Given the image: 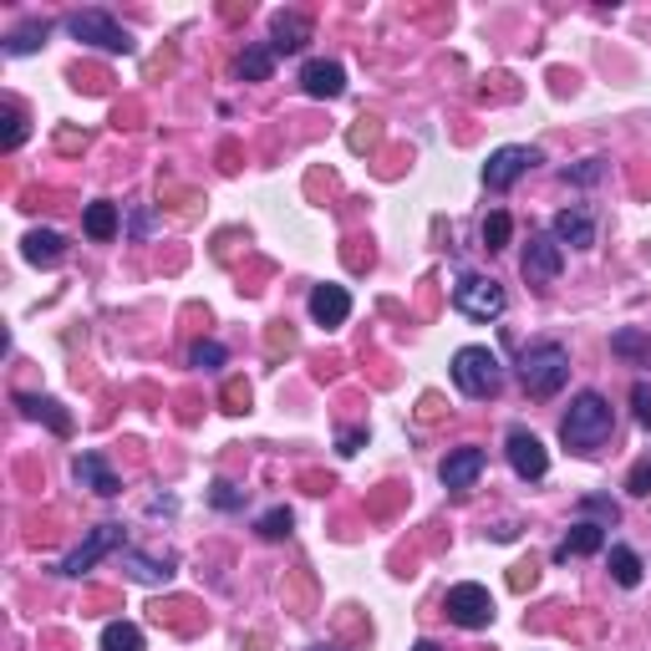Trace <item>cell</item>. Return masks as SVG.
Returning <instances> with one entry per match:
<instances>
[{
  "label": "cell",
  "mask_w": 651,
  "mask_h": 651,
  "mask_svg": "<svg viewBox=\"0 0 651 651\" xmlns=\"http://www.w3.org/2000/svg\"><path fill=\"white\" fill-rule=\"evenodd\" d=\"M550 235L560 240V250H565V245H571V250H590V245H596V219H590V209L575 204V209H560L555 214Z\"/></svg>",
  "instance_id": "13"
},
{
  "label": "cell",
  "mask_w": 651,
  "mask_h": 651,
  "mask_svg": "<svg viewBox=\"0 0 651 651\" xmlns=\"http://www.w3.org/2000/svg\"><path fill=\"white\" fill-rule=\"evenodd\" d=\"M225 398H229V412H245V408H250V387H245V382H229Z\"/></svg>",
  "instance_id": "35"
},
{
  "label": "cell",
  "mask_w": 651,
  "mask_h": 651,
  "mask_svg": "<svg viewBox=\"0 0 651 651\" xmlns=\"http://www.w3.org/2000/svg\"><path fill=\"white\" fill-rule=\"evenodd\" d=\"M611 581L621 585V590H637V585H641V560H637V550L611 545Z\"/></svg>",
  "instance_id": "23"
},
{
  "label": "cell",
  "mask_w": 651,
  "mask_h": 651,
  "mask_svg": "<svg viewBox=\"0 0 651 651\" xmlns=\"http://www.w3.org/2000/svg\"><path fill=\"white\" fill-rule=\"evenodd\" d=\"M270 72H275V52H270V46H245L240 77L245 82H270Z\"/></svg>",
  "instance_id": "25"
},
{
  "label": "cell",
  "mask_w": 651,
  "mask_h": 651,
  "mask_svg": "<svg viewBox=\"0 0 651 651\" xmlns=\"http://www.w3.org/2000/svg\"><path fill=\"white\" fill-rule=\"evenodd\" d=\"M291 509H270V514H260V524H254V534H260V540H285V534H291Z\"/></svg>",
  "instance_id": "28"
},
{
  "label": "cell",
  "mask_w": 651,
  "mask_h": 651,
  "mask_svg": "<svg viewBox=\"0 0 651 651\" xmlns=\"http://www.w3.org/2000/svg\"><path fill=\"white\" fill-rule=\"evenodd\" d=\"M519 382H524V392L530 398H555L560 387L571 382V351L560 341H534L519 351Z\"/></svg>",
  "instance_id": "2"
},
{
  "label": "cell",
  "mask_w": 651,
  "mask_h": 651,
  "mask_svg": "<svg viewBox=\"0 0 651 651\" xmlns=\"http://www.w3.org/2000/svg\"><path fill=\"white\" fill-rule=\"evenodd\" d=\"M560 270H565V250H560L555 235H530V245H524V260H519V275L530 280L534 291H545V285H555Z\"/></svg>",
  "instance_id": "7"
},
{
  "label": "cell",
  "mask_w": 651,
  "mask_h": 651,
  "mask_svg": "<svg viewBox=\"0 0 651 651\" xmlns=\"http://www.w3.org/2000/svg\"><path fill=\"white\" fill-rule=\"evenodd\" d=\"M484 464H489V453L484 448H453L448 458H443V468H438V479H443V489H453V493H464V489H474L479 484V474H484Z\"/></svg>",
  "instance_id": "11"
},
{
  "label": "cell",
  "mask_w": 651,
  "mask_h": 651,
  "mask_svg": "<svg viewBox=\"0 0 651 651\" xmlns=\"http://www.w3.org/2000/svg\"><path fill=\"white\" fill-rule=\"evenodd\" d=\"M361 443H367V427H346L341 438H336V453H341V458H351V453H361Z\"/></svg>",
  "instance_id": "33"
},
{
  "label": "cell",
  "mask_w": 651,
  "mask_h": 651,
  "mask_svg": "<svg viewBox=\"0 0 651 651\" xmlns=\"http://www.w3.org/2000/svg\"><path fill=\"white\" fill-rule=\"evenodd\" d=\"M611 351L626 361H641V367H651V332H637V326H626V332L611 336Z\"/></svg>",
  "instance_id": "22"
},
{
  "label": "cell",
  "mask_w": 651,
  "mask_h": 651,
  "mask_svg": "<svg viewBox=\"0 0 651 651\" xmlns=\"http://www.w3.org/2000/svg\"><path fill=\"white\" fill-rule=\"evenodd\" d=\"M412 651H438V647H433V641H417V647H412Z\"/></svg>",
  "instance_id": "38"
},
{
  "label": "cell",
  "mask_w": 651,
  "mask_h": 651,
  "mask_svg": "<svg viewBox=\"0 0 651 651\" xmlns=\"http://www.w3.org/2000/svg\"><path fill=\"white\" fill-rule=\"evenodd\" d=\"M453 382L464 398H499V387H504V367L493 357L489 346H464V351H453Z\"/></svg>",
  "instance_id": "3"
},
{
  "label": "cell",
  "mask_w": 651,
  "mask_h": 651,
  "mask_svg": "<svg viewBox=\"0 0 651 651\" xmlns=\"http://www.w3.org/2000/svg\"><path fill=\"white\" fill-rule=\"evenodd\" d=\"M301 87H306V97H316V102H332V97H341L346 93L341 62H306V67H301Z\"/></svg>",
  "instance_id": "15"
},
{
  "label": "cell",
  "mask_w": 651,
  "mask_h": 651,
  "mask_svg": "<svg viewBox=\"0 0 651 651\" xmlns=\"http://www.w3.org/2000/svg\"><path fill=\"white\" fill-rule=\"evenodd\" d=\"M606 550V524H575L565 540H560L555 560H571V555H600Z\"/></svg>",
  "instance_id": "17"
},
{
  "label": "cell",
  "mask_w": 651,
  "mask_h": 651,
  "mask_svg": "<svg viewBox=\"0 0 651 651\" xmlns=\"http://www.w3.org/2000/svg\"><path fill=\"white\" fill-rule=\"evenodd\" d=\"M21 412H26V417H36V423H46L56 433V438H72V417L67 412H62V402H52V398H26V392H21Z\"/></svg>",
  "instance_id": "18"
},
{
  "label": "cell",
  "mask_w": 651,
  "mask_h": 651,
  "mask_svg": "<svg viewBox=\"0 0 651 651\" xmlns=\"http://www.w3.org/2000/svg\"><path fill=\"white\" fill-rule=\"evenodd\" d=\"M351 316V291L346 285H316L311 291V321L316 326H341Z\"/></svg>",
  "instance_id": "16"
},
{
  "label": "cell",
  "mask_w": 651,
  "mask_h": 651,
  "mask_svg": "<svg viewBox=\"0 0 651 651\" xmlns=\"http://www.w3.org/2000/svg\"><path fill=\"white\" fill-rule=\"evenodd\" d=\"M67 254V240L56 235V229H31L26 235V260L31 265H56Z\"/></svg>",
  "instance_id": "20"
},
{
  "label": "cell",
  "mask_w": 651,
  "mask_h": 651,
  "mask_svg": "<svg viewBox=\"0 0 651 651\" xmlns=\"http://www.w3.org/2000/svg\"><path fill=\"white\" fill-rule=\"evenodd\" d=\"M581 509H590V514H600V519H606V530H611L616 519H621V509H616V504H611V499H600V493H590V499H585V504H581Z\"/></svg>",
  "instance_id": "32"
},
{
  "label": "cell",
  "mask_w": 651,
  "mask_h": 651,
  "mask_svg": "<svg viewBox=\"0 0 651 651\" xmlns=\"http://www.w3.org/2000/svg\"><path fill=\"white\" fill-rule=\"evenodd\" d=\"M67 31L77 41H87V46H97V52H112V56L133 52V36H128V31H122L107 11H72L67 15Z\"/></svg>",
  "instance_id": "5"
},
{
  "label": "cell",
  "mask_w": 651,
  "mask_h": 651,
  "mask_svg": "<svg viewBox=\"0 0 651 651\" xmlns=\"http://www.w3.org/2000/svg\"><path fill=\"white\" fill-rule=\"evenodd\" d=\"M311 41V21L301 11H275V21H270V52L275 56H295L301 46Z\"/></svg>",
  "instance_id": "14"
},
{
  "label": "cell",
  "mask_w": 651,
  "mask_h": 651,
  "mask_svg": "<svg viewBox=\"0 0 651 651\" xmlns=\"http://www.w3.org/2000/svg\"><path fill=\"white\" fill-rule=\"evenodd\" d=\"M209 504H214V509H225V514H235V509H245V489H235V484L219 479V484L209 489Z\"/></svg>",
  "instance_id": "29"
},
{
  "label": "cell",
  "mask_w": 651,
  "mask_h": 651,
  "mask_svg": "<svg viewBox=\"0 0 651 651\" xmlns=\"http://www.w3.org/2000/svg\"><path fill=\"white\" fill-rule=\"evenodd\" d=\"M509 235H514V219H509L504 209H493L489 219H484V250H489V254H493V250H504Z\"/></svg>",
  "instance_id": "27"
},
{
  "label": "cell",
  "mask_w": 651,
  "mask_h": 651,
  "mask_svg": "<svg viewBox=\"0 0 651 651\" xmlns=\"http://www.w3.org/2000/svg\"><path fill=\"white\" fill-rule=\"evenodd\" d=\"M534 163H540V148L509 143V148H499V153H489V163H484V184H489L493 194H504V188H514Z\"/></svg>",
  "instance_id": "8"
},
{
  "label": "cell",
  "mask_w": 651,
  "mask_h": 651,
  "mask_svg": "<svg viewBox=\"0 0 651 651\" xmlns=\"http://www.w3.org/2000/svg\"><path fill=\"white\" fill-rule=\"evenodd\" d=\"M188 361H194V367H204V372H214V367H225V346H219V341H194Z\"/></svg>",
  "instance_id": "30"
},
{
  "label": "cell",
  "mask_w": 651,
  "mask_h": 651,
  "mask_svg": "<svg viewBox=\"0 0 651 651\" xmlns=\"http://www.w3.org/2000/svg\"><path fill=\"white\" fill-rule=\"evenodd\" d=\"M102 651H143V631L133 621H107L102 626Z\"/></svg>",
  "instance_id": "24"
},
{
  "label": "cell",
  "mask_w": 651,
  "mask_h": 651,
  "mask_svg": "<svg viewBox=\"0 0 651 651\" xmlns=\"http://www.w3.org/2000/svg\"><path fill=\"white\" fill-rule=\"evenodd\" d=\"M504 453H509V468H514L519 479H545V474H550V453H545V443L534 438L530 427H509Z\"/></svg>",
  "instance_id": "9"
},
{
  "label": "cell",
  "mask_w": 651,
  "mask_h": 651,
  "mask_svg": "<svg viewBox=\"0 0 651 651\" xmlns=\"http://www.w3.org/2000/svg\"><path fill=\"white\" fill-rule=\"evenodd\" d=\"M611 427H616L611 402L600 398V392H581L571 402V412L560 417V438H565L571 453H596L600 443L611 438Z\"/></svg>",
  "instance_id": "1"
},
{
  "label": "cell",
  "mask_w": 651,
  "mask_h": 651,
  "mask_svg": "<svg viewBox=\"0 0 651 651\" xmlns=\"http://www.w3.org/2000/svg\"><path fill=\"white\" fill-rule=\"evenodd\" d=\"M112 550H122V530L118 524H97L87 540H82L77 550L67 555V565H62V575H87L102 555H112Z\"/></svg>",
  "instance_id": "10"
},
{
  "label": "cell",
  "mask_w": 651,
  "mask_h": 651,
  "mask_svg": "<svg viewBox=\"0 0 651 651\" xmlns=\"http://www.w3.org/2000/svg\"><path fill=\"white\" fill-rule=\"evenodd\" d=\"M21 138H26V118L11 107V133H6V148H21Z\"/></svg>",
  "instance_id": "37"
},
{
  "label": "cell",
  "mask_w": 651,
  "mask_h": 651,
  "mask_svg": "<svg viewBox=\"0 0 651 651\" xmlns=\"http://www.w3.org/2000/svg\"><path fill=\"white\" fill-rule=\"evenodd\" d=\"M122 571L133 575V581H143V585H163L173 575V560H148V555H138V550H122Z\"/></svg>",
  "instance_id": "21"
},
{
  "label": "cell",
  "mask_w": 651,
  "mask_h": 651,
  "mask_svg": "<svg viewBox=\"0 0 651 651\" xmlns=\"http://www.w3.org/2000/svg\"><path fill=\"white\" fill-rule=\"evenodd\" d=\"M72 479L82 484V489L102 493V499H112V493H122V479L112 474V464H107L102 453H77V464H72Z\"/></svg>",
  "instance_id": "12"
},
{
  "label": "cell",
  "mask_w": 651,
  "mask_h": 651,
  "mask_svg": "<svg viewBox=\"0 0 651 651\" xmlns=\"http://www.w3.org/2000/svg\"><path fill=\"white\" fill-rule=\"evenodd\" d=\"M443 611H448L453 626H464V631H484V626L493 621V596L484 590V585L464 581V585H453V590H448Z\"/></svg>",
  "instance_id": "6"
},
{
  "label": "cell",
  "mask_w": 651,
  "mask_h": 651,
  "mask_svg": "<svg viewBox=\"0 0 651 651\" xmlns=\"http://www.w3.org/2000/svg\"><path fill=\"white\" fill-rule=\"evenodd\" d=\"M631 402H637V417L651 427V387H647V382H637V387H631Z\"/></svg>",
  "instance_id": "34"
},
{
  "label": "cell",
  "mask_w": 651,
  "mask_h": 651,
  "mask_svg": "<svg viewBox=\"0 0 651 651\" xmlns=\"http://www.w3.org/2000/svg\"><path fill=\"white\" fill-rule=\"evenodd\" d=\"M118 204H107V199H97V204H87V214H82V229L93 235V240H118Z\"/></svg>",
  "instance_id": "19"
},
{
  "label": "cell",
  "mask_w": 651,
  "mask_h": 651,
  "mask_svg": "<svg viewBox=\"0 0 651 651\" xmlns=\"http://www.w3.org/2000/svg\"><path fill=\"white\" fill-rule=\"evenodd\" d=\"M311 651H336V647H311Z\"/></svg>",
  "instance_id": "39"
},
{
  "label": "cell",
  "mask_w": 651,
  "mask_h": 651,
  "mask_svg": "<svg viewBox=\"0 0 651 651\" xmlns=\"http://www.w3.org/2000/svg\"><path fill=\"white\" fill-rule=\"evenodd\" d=\"M504 285L489 275H464L458 285H453V311L468 321H499L504 316Z\"/></svg>",
  "instance_id": "4"
},
{
  "label": "cell",
  "mask_w": 651,
  "mask_h": 651,
  "mask_svg": "<svg viewBox=\"0 0 651 651\" xmlns=\"http://www.w3.org/2000/svg\"><path fill=\"white\" fill-rule=\"evenodd\" d=\"M626 489L637 493V499H651V458H641V464L631 468V479H626Z\"/></svg>",
  "instance_id": "31"
},
{
  "label": "cell",
  "mask_w": 651,
  "mask_h": 651,
  "mask_svg": "<svg viewBox=\"0 0 651 651\" xmlns=\"http://www.w3.org/2000/svg\"><path fill=\"white\" fill-rule=\"evenodd\" d=\"M565 178H575V184H596V178H600V159H585V169L565 173Z\"/></svg>",
  "instance_id": "36"
},
{
  "label": "cell",
  "mask_w": 651,
  "mask_h": 651,
  "mask_svg": "<svg viewBox=\"0 0 651 651\" xmlns=\"http://www.w3.org/2000/svg\"><path fill=\"white\" fill-rule=\"evenodd\" d=\"M46 31H52V26H46V21H26V26H21V31H11V41H6V52H11V56H26V52H36L41 41H46Z\"/></svg>",
  "instance_id": "26"
}]
</instances>
